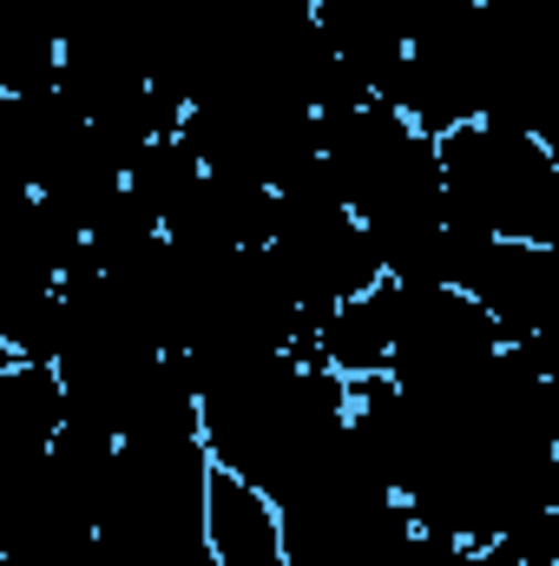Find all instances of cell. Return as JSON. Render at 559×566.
<instances>
[{
  "mask_svg": "<svg viewBox=\"0 0 559 566\" xmlns=\"http://www.w3.org/2000/svg\"><path fill=\"white\" fill-rule=\"evenodd\" d=\"M342 422H349V382L296 349L244 363L211 389H198V434L211 468L238 474L271 507L329 454Z\"/></svg>",
  "mask_w": 559,
  "mask_h": 566,
  "instance_id": "cell-1",
  "label": "cell"
},
{
  "mask_svg": "<svg viewBox=\"0 0 559 566\" xmlns=\"http://www.w3.org/2000/svg\"><path fill=\"white\" fill-rule=\"evenodd\" d=\"M441 198L481 238L559 244V151L520 126H454L434 139Z\"/></svg>",
  "mask_w": 559,
  "mask_h": 566,
  "instance_id": "cell-2",
  "label": "cell"
},
{
  "mask_svg": "<svg viewBox=\"0 0 559 566\" xmlns=\"http://www.w3.org/2000/svg\"><path fill=\"white\" fill-rule=\"evenodd\" d=\"M382 316H389L382 376L395 382H454L500 349V329L467 290H415V283L382 277Z\"/></svg>",
  "mask_w": 559,
  "mask_h": 566,
  "instance_id": "cell-3",
  "label": "cell"
},
{
  "mask_svg": "<svg viewBox=\"0 0 559 566\" xmlns=\"http://www.w3.org/2000/svg\"><path fill=\"white\" fill-rule=\"evenodd\" d=\"M277 218V191L257 178H231V171H198L191 191L158 218L165 244L184 258H231V251H264Z\"/></svg>",
  "mask_w": 559,
  "mask_h": 566,
  "instance_id": "cell-4",
  "label": "cell"
},
{
  "mask_svg": "<svg viewBox=\"0 0 559 566\" xmlns=\"http://www.w3.org/2000/svg\"><path fill=\"white\" fill-rule=\"evenodd\" d=\"M461 290L487 310L500 343H527L540 329H559V244L487 238V251L474 258Z\"/></svg>",
  "mask_w": 559,
  "mask_h": 566,
  "instance_id": "cell-5",
  "label": "cell"
},
{
  "mask_svg": "<svg viewBox=\"0 0 559 566\" xmlns=\"http://www.w3.org/2000/svg\"><path fill=\"white\" fill-rule=\"evenodd\" d=\"M309 27L316 40L329 46V60L362 80L369 93H382V80L402 66L409 40H402V20L389 0H309Z\"/></svg>",
  "mask_w": 559,
  "mask_h": 566,
  "instance_id": "cell-6",
  "label": "cell"
},
{
  "mask_svg": "<svg viewBox=\"0 0 559 566\" xmlns=\"http://www.w3.org/2000/svg\"><path fill=\"white\" fill-rule=\"evenodd\" d=\"M80 251H86V231L66 224L40 191H13V198H0V277L60 283L66 271H73Z\"/></svg>",
  "mask_w": 559,
  "mask_h": 566,
  "instance_id": "cell-7",
  "label": "cell"
},
{
  "mask_svg": "<svg viewBox=\"0 0 559 566\" xmlns=\"http://www.w3.org/2000/svg\"><path fill=\"white\" fill-rule=\"evenodd\" d=\"M204 541L218 566H283L277 507L224 468H211V488H204Z\"/></svg>",
  "mask_w": 559,
  "mask_h": 566,
  "instance_id": "cell-8",
  "label": "cell"
},
{
  "mask_svg": "<svg viewBox=\"0 0 559 566\" xmlns=\"http://www.w3.org/2000/svg\"><path fill=\"white\" fill-rule=\"evenodd\" d=\"M0 343L13 363H53L60 349V283L0 277Z\"/></svg>",
  "mask_w": 559,
  "mask_h": 566,
  "instance_id": "cell-9",
  "label": "cell"
},
{
  "mask_svg": "<svg viewBox=\"0 0 559 566\" xmlns=\"http://www.w3.org/2000/svg\"><path fill=\"white\" fill-rule=\"evenodd\" d=\"M198 171H204V165L191 158V145L171 133V139H151L139 158L126 165V191L139 198L151 218H165V211H171V205L191 191V178H198Z\"/></svg>",
  "mask_w": 559,
  "mask_h": 566,
  "instance_id": "cell-10",
  "label": "cell"
},
{
  "mask_svg": "<svg viewBox=\"0 0 559 566\" xmlns=\"http://www.w3.org/2000/svg\"><path fill=\"white\" fill-rule=\"evenodd\" d=\"M389 7H395V20H402V40H428V33H441V27L467 20L481 0H389Z\"/></svg>",
  "mask_w": 559,
  "mask_h": 566,
  "instance_id": "cell-11",
  "label": "cell"
},
{
  "mask_svg": "<svg viewBox=\"0 0 559 566\" xmlns=\"http://www.w3.org/2000/svg\"><path fill=\"white\" fill-rule=\"evenodd\" d=\"M461 566H520V560H514L500 541H487V547H467V560H461Z\"/></svg>",
  "mask_w": 559,
  "mask_h": 566,
  "instance_id": "cell-12",
  "label": "cell"
},
{
  "mask_svg": "<svg viewBox=\"0 0 559 566\" xmlns=\"http://www.w3.org/2000/svg\"><path fill=\"white\" fill-rule=\"evenodd\" d=\"M7 363H13V356H7V343H0V369H7Z\"/></svg>",
  "mask_w": 559,
  "mask_h": 566,
  "instance_id": "cell-13",
  "label": "cell"
}]
</instances>
